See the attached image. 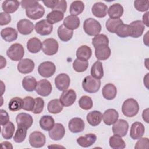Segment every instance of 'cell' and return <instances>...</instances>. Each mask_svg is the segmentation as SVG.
Masks as SVG:
<instances>
[{
	"mask_svg": "<svg viewBox=\"0 0 149 149\" xmlns=\"http://www.w3.org/2000/svg\"><path fill=\"white\" fill-rule=\"evenodd\" d=\"M79 105L84 110H89L93 107V100L91 98L87 95L81 96L79 100Z\"/></svg>",
	"mask_w": 149,
	"mask_h": 149,
	"instance_id": "obj_46",
	"label": "cell"
},
{
	"mask_svg": "<svg viewBox=\"0 0 149 149\" xmlns=\"http://www.w3.org/2000/svg\"><path fill=\"white\" fill-rule=\"evenodd\" d=\"M83 30L87 35L95 36L100 33L101 25L97 20L93 18H88L83 23Z\"/></svg>",
	"mask_w": 149,
	"mask_h": 149,
	"instance_id": "obj_3",
	"label": "cell"
},
{
	"mask_svg": "<svg viewBox=\"0 0 149 149\" xmlns=\"http://www.w3.org/2000/svg\"><path fill=\"white\" fill-rule=\"evenodd\" d=\"M85 127L84 120L80 118H73L68 123L69 130L73 133H77L83 132Z\"/></svg>",
	"mask_w": 149,
	"mask_h": 149,
	"instance_id": "obj_20",
	"label": "cell"
},
{
	"mask_svg": "<svg viewBox=\"0 0 149 149\" xmlns=\"http://www.w3.org/2000/svg\"><path fill=\"white\" fill-rule=\"evenodd\" d=\"M92 44L95 48L102 45H108L109 39L106 35L103 34H99L95 36L92 39Z\"/></svg>",
	"mask_w": 149,
	"mask_h": 149,
	"instance_id": "obj_45",
	"label": "cell"
},
{
	"mask_svg": "<svg viewBox=\"0 0 149 149\" xmlns=\"http://www.w3.org/2000/svg\"><path fill=\"white\" fill-rule=\"evenodd\" d=\"M58 1L59 0H49V1H44L42 2L45 6L53 9L58 4Z\"/></svg>",
	"mask_w": 149,
	"mask_h": 149,
	"instance_id": "obj_56",
	"label": "cell"
},
{
	"mask_svg": "<svg viewBox=\"0 0 149 149\" xmlns=\"http://www.w3.org/2000/svg\"><path fill=\"white\" fill-rule=\"evenodd\" d=\"M52 90L51 83L47 79L39 80L37 83L35 89L36 93L42 97L48 96L51 93Z\"/></svg>",
	"mask_w": 149,
	"mask_h": 149,
	"instance_id": "obj_10",
	"label": "cell"
},
{
	"mask_svg": "<svg viewBox=\"0 0 149 149\" xmlns=\"http://www.w3.org/2000/svg\"><path fill=\"white\" fill-rule=\"evenodd\" d=\"M111 51L108 45H102L95 48V56L98 60L104 61L109 58Z\"/></svg>",
	"mask_w": 149,
	"mask_h": 149,
	"instance_id": "obj_24",
	"label": "cell"
},
{
	"mask_svg": "<svg viewBox=\"0 0 149 149\" xmlns=\"http://www.w3.org/2000/svg\"><path fill=\"white\" fill-rule=\"evenodd\" d=\"M149 147V140L147 137L140 138L136 143L134 148L136 149L140 148H148Z\"/></svg>",
	"mask_w": 149,
	"mask_h": 149,
	"instance_id": "obj_52",
	"label": "cell"
},
{
	"mask_svg": "<svg viewBox=\"0 0 149 149\" xmlns=\"http://www.w3.org/2000/svg\"><path fill=\"white\" fill-rule=\"evenodd\" d=\"M46 141L45 135L39 132L34 131L32 132L29 137V142L30 145L34 148H41L43 147Z\"/></svg>",
	"mask_w": 149,
	"mask_h": 149,
	"instance_id": "obj_8",
	"label": "cell"
},
{
	"mask_svg": "<svg viewBox=\"0 0 149 149\" xmlns=\"http://www.w3.org/2000/svg\"><path fill=\"white\" fill-rule=\"evenodd\" d=\"M101 86L100 79H95L91 76H87L82 81L83 90L88 93H95L97 92Z\"/></svg>",
	"mask_w": 149,
	"mask_h": 149,
	"instance_id": "obj_4",
	"label": "cell"
},
{
	"mask_svg": "<svg viewBox=\"0 0 149 149\" xmlns=\"http://www.w3.org/2000/svg\"><path fill=\"white\" fill-rule=\"evenodd\" d=\"M123 13V8L119 3H114L108 9V14L111 19H119Z\"/></svg>",
	"mask_w": 149,
	"mask_h": 149,
	"instance_id": "obj_30",
	"label": "cell"
},
{
	"mask_svg": "<svg viewBox=\"0 0 149 149\" xmlns=\"http://www.w3.org/2000/svg\"><path fill=\"white\" fill-rule=\"evenodd\" d=\"M59 48L58 41L52 38L45 39L42 42V50L43 52L49 56L54 55L57 53Z\"/></svg>",
	"mask_w": 149,
	"mask_h": 149,
	"instance_id": "obj_7",
	"label": "cell"
},
{
	"mask_svg": "<svg viewBox=\"0 0 149 149\" xmlns=\"http://www.w3.org/2000/svg\"><path fill=\"white\" fill-rule=\"evenodd\" d=\"M97 136L94 133H88L84 136H80L76 140L77 144L82 147H88L95 142Z\"/></svg>",
	"mask_w": 149,
	"mask_h": 149,
	"instance_id": "obj_22",
	"label": "cell"
},
{
	"mask_svg": "<svg viewBox=\"0 0 149 149\" xmlns=\"http://www.w3.org/2000/svg\"><path fill=\"white\" fill-rule=\"evenodd\" d=\"M35 104V100L30 96H27L23 99V108L27 111H32Z\"/></svg>",
	"mask_w": 149,
	"mask_h": 149,
	"instance_id": "obj_50",
	"label": "cell"
},
{
	"mask_svg": "<svg viewBox=\"0 0 149 149\" xmlns=\"http://www.w3.org/2000/svg\"><path fill=\"white\" fill-rule=\"evenodd\" d=\"M1 147H2V148H10V149H12L13 148V146L11 144V143L9 142V141H3V142H2L1 143Z\"/></svg>",
	"mask_w": 149,
	"mask_h": 149,
	"instance_id": "obj_58",
	"label": "cell"
},
{
	"mask_svg": "<svg viewBox=\"0 0 149 149\" xmlns=\"http://www.w3.org/2000/svg\"><path fill=\"white\" fill-rule=\"evenodd\" d=\"M16 121L17 125V127H22L29 129L33 125V119L30 114L22 112L17 115Z\"/></svg>",
	"mask_w": 149,
	"mask_h": 149,
	"instance_id": "obj_15",
	"label": "cell"
},
{
	"mask_svg": "<svg viewBox=\"0 0 149 149\" xmlns=\"http://www.w3.org/2000/svg\"><path fill=\"white\" fill-rule=\"evenodd\" d=\"M23 100L20 97L12 98L8 104L9 109L12 112H15L20 110L23 108Z\"/></svg>",
	"mask_w": 149,
	"mask_h": 149,
	"instance_id": "obj_42",
	"label": "cell"
},
{
	"mask_svg": "<svg viewBox=\"0 0 149 149\" xmlns=\"http://www.w3.org/2000/svg\"><path fill=\"white\" fill-rule=\"evenodd\" d=\"M65 129L63 125L60 123H56L51 130L48 132L49 137L55 141L61 140L65 136Z\"/></svg>",
	"mask_w": 149,
	"mask_h": 149,
	"instance_id": "obj_19",
	"label": "cell"
},
{
	"mask_svg": "<svg viewBox=\"0 0 149 149\" xmlns=\"http://www.w3.org/2000/svg\"><path fill=\"white\" fill-rule=\"evenodd\" d=\"M27 129L22 127H17V129L15 132V134H14L13 137V140L15 142L20 143L23 142L27 135Z\"/></svg>",
	"mask_w": 149,
	"mask_h": 149,
	"instance_id": "obj_47",
	"label": "cell"
},
{
	"mask_svg": "<svg viewBox=\"0 0 149 149\" xmlns=\"http://www.w3.org/2000/svg\"><path fill=\"white\" fill-rule=\"evenodd\" d=\"M148 31L147 32V33L146 34V35L144 36L143 38V41H144V44H145L147 46H148Z\"/></svg>",
	"mask_w": 149,
	"mask_h": 149,
	"instance_id": "obj_60",
	"label": "cell"
},
{
	"mask_svg": "<svg viewBox=\"0 0 149 149\" xmlns=\"http://www.w3.org/2000/svg\"><path fill=\"white\" fill-rule=\"evenodd\" d=\"M64 17L63 13L57 11V10H52L48 13V14L47 15V22L51 24H53L55 23H56L60 21H61Z\"/></svg>",
	"mask_w": 149,
	"mask_h": 149,
	"instance_id": "obj_41",
	"label": "cell"
},
{
	"mask_svg": "<svg viewBox=\"0 0 149 149\" xmlns=\"http://www.w3.org/2000/svg\"><path fill=\"white\" fill-rule=\"evenodd\" d=\"M40 127L45 131H49L55 125V120L50 115H43L40 119Z\"/></svg>",
	"mask_w": 149,
	"mask_h": 149,
	"instance_id": "obj_32",
	"label": "cell"
},
{
	"mask_svg": "<svg viewBox=\"0 0 149 149\" xmlns=\"http://www.w3.org/2000/svg\"><path fill=\"white\" fill-rule=\"evenodd\" d=\"M102 94L105 99L107 100H113L117 94L116 87L112 83H108L103 87Z\"/></svg>",
	"mask_w": 149,
	"mask_h": 149,
	"instance_id": "obj_25",
	"label": "cell"
},
{
	"mask_svg": "<svg viewBox=\"0 0 149 149\" xmlns=\"http://www.w3.org/2000/svg\"><path fill=\"white\" fill-rule=\"evenodd\" d=\"M148 3V1H135L134 2V6L139 12H146L149 8Z\"/></svg>",
	"mask_w": 149,
	"mask_h": 149,
	"instance_id": "obj_51",
	"label": "cell"
},
{
	"mask_svg": "<svg viewBox=\"0 0 149 149\" xmlns=\"http://www.w3.org/2000/svg\"><path fill=\"white\" fill-rule=\"evenodd\" d=\"M145 132L143 124L140 122H135L131 125L130 137L133 140H137L143 137Z\"/></svg>",
	"mask_w": 149,
	"mask_h": 149,
	"instance_id": "obj_17",
	"label": "cell"
},
{
	"mask_svg": "<svg viewBox=\"0 0 149 149\" xmlns=\"http://www.w3.org/2000/svg\"><path fill=\"white\" fill-rule=\"evenodd\" d=\"M37 83V82L36 78L32 76H25L22 82L23 88L29 92H32L36 89Z\"/></svg>",
	"mask_w": 149,
	"mask_h": 149,
	"instance_id": "obj_33",
	"label": "cell"
},
{
	"mask_svg": "<svg viewBox=\"0 0 149 149\" xmlns=\"http://www.w3.org/2000/svg\"><path fill=\"white\" fill-rule=\"evenodd\" d=\"M76 93L72 89L66 90L61 94L59 100L64 107H69L74 104L76 100Z\"/></svg>",
	"mask_w": 149,
	"mask_h": 149,
	"instance_id": "obj_12",
	"label": "cell"
},
{
	"mask_svg": "<svg viewBox=\"0 0 149 149\" xmlns=\"http://www.w3.org/2000/svg\"><path fill=\"white\" fill-rule=\"evenodd\" d=\"M129 129V124L124 119H118L112 126V132L115 135L119 136L121 137L125 136Z\"/></svg>",
	"mask_w": 149,
	"mask_h": 149,
	"instance_id": "obj_9",
	"label": "cell"
},
{
	"mask_svg": "<svg viewBox=\"0 0 149 149\" xmlns=\"http://www.w3.org/2000/svg\"><path fill=\"white\" fill-rule=\"evenodd\" d=\"M148 14L149 12H147L146 13H145L143 16V23L144 24V26H146L147 27H148Z\"/></svg>",
	"mask_w": 149,
	"mask_h": 149,
	"instance_id": "obj_57",
	"label": "cell"
},
{
	"mask_svg": "<svg viewBox=\"0 0 149 149\" xmlns=\"http://www.w3.org/2000/svg\"><path fill=\"white\" fill-rule=\"evenodd\" d=\"M35 64L33 61L30 59L25 58L20 60L17 64V70L22 74L31 73L34 69Z\"/></svg>",
	"mask_w": 149,
	"mask_h": 149,
	"instance_id": "obj_18",
	"label": "cell"
},
{
	"mask_svg": "<svg viewBox=\"0 0 149 149\" xmlns=\"http://www.w3.org/2000/svg\"><path fill=\"white\" fill-rule=\"evenodd\" d=\"M92 55V51L90 47L87 45H84L79 47L76 53L77 58L83 60H88L89 59Z\"/></svg>",
	"mask_w": 149,
	"mask_h": 149,
	"instance_id": "obj_35",
	"label": "cell"
},
{
	"mask_svg": "<svg viewBox=\"0 0 149 149\" xmlns=\"http://www.w3.org/2000/svg\"><path fill=\"white\" fill-rule=\"evenodd\" d=\"M110 147L113 149H123L126 147V144L121 137L113 135L110 137L109 140Z\"/></svg>",
	"mask_w": 149,
	"mask_h": 149,
	"instance_id": "obj_39",
	"label": "cell"
},
{
	"mask_svg": "<svg viewBox=\"0 0 149 149\" xmlns=\"http://www.w3.org/2000/svg\"><path fill=\"white\" fill-rule=\"evenodd\" d=\"M7 56L12 61H19L22 59L24 55V49L23 45L19 43H15L6 51Z\"/></svg>",
	"mask_w": 149,
	"mask_h": 149,
	"instance_id": "obj_5",
	"label": "cell"
},
{
	"mask_svg": "<svg viewBox=\"0 0 149 149\" xmlns=\"http://www.w3.org/2000/svg\"><path fill=\"white\" fill-rule=\"evenodd\" d=\"M15 130V127L14 124L9 121L6 124L2 126L1 134L3 138L5 140H9L13 137Z\"/></svg>",
	"mask_w": 149,
	"mask_h": 149,
	"instance_id": "obj_38",
	"label": "cell"
},
{
	"mask_svg": "<svg viewBox=\"0 0 149 149\" xmlns=\"http://www.w3.org/2000/svg\"><path fill=\"white\" fill-rule=\"evenodd\" d=\"M63 24L67 29L70 30H73L77 29L79 27L80 20L76 16L69 15L64 19Z\"/></svg>",
	"mask_w": 149,
	"mask_h": 149,
	"instance_id": "obj_27",
	"label": "cell"
},
{
	"mask_svg": "<svg viewBox=\"0 0 149 149\" xmlns=\"http://www.w3.org/2000/svg\"><path fill=\"white\" fill-rule=\"evenodd\" d=\"M129 36L133 38H139L143 33L145 26L141 20H135L129 24Z\"/></svg>",
	"mask_w": 149,
	"mask_h": 149,
	"instance_id": "obj_11",
	"label": "cell"
},
{
	"mask_svg": "<svg viewBox=\"0 0 149 149\" xmlns=\"http://www.w3.org/2000/svg\"><path fill=\"white\" fill-rule=\"evenodd\" d=\"M11 22V16L5 12L0 13V25L4 26L8 24Z\"/></svg>",
	"mask_w": 149,
	"mask_h": 149,
	"instance_id": "obj_53",
	"label": "cell"
},
{
	"mask_svg": "<svg viewBox=\"0 0 149 149\" xmlns=\"http://www.w3.org/2000/svg\"><path fill=\"white\" fill-rule=\"evenodd\" d=\"M20 5V2L17 1L7 0L3 2L2 4V8L4 12L9 14L16 12Z\"/></svg>",
	"mask_w": 149,
	"mask_h": 149,
	"instance_id": "obj_31",
	"label": "cell"
},
{
	"mask_svg": "<svg viewBox=\"0 0 149 149\" xmlns=\"http://www.w3.org/2000/svg\"><path fill=\"white\" fill-rule=\"evenodd\" d=\"M37 33L41 36L50 34L53 30V26L49 24L47 20L43 19L37 22L34 26Z\"/></svg>",
	"mask_w": 149,
	"mask_h": 149,
	"instance_id": "obj_13",
	"label": "cell"
},
{
	"mask_svg": "<svg viewBox=\"0 0 149 149\" xmlns=\"http://www.w3.org/2000/svg\"><path fill=\"white\" fill-rule=\"evenodd\" d=\"M84 9V4L81 1H73L69 8V12L71 15L77 16L81 14Z\"/></svg>",
	"mask_w": 149,
	"mask_h": 149,
	"instance_id": "obj_40",
	"label": "cell"
},
{
	"mask_svg": "<svg viewBox=\"0 0 149 149\" xmlns=\"http://www.w3.org/2000/svg\"><path fill=\"white\" fill-rule=\"evenodd\" d=\"M139 111V105L137 101L133 98L126 100L122 105V113L126 117L136 116Z\"/></svg>",
	"mask_w": 149,
	"mask_h": 149,
	"instance_id": "obj_1",
	"label": "cell"
},
{
	"mask_svg": "<svg viewBox=\"0 0 149 149\" xmlns=\"http://www.w3.org/2000/svg\"><path fill=\"white\" fill-rule=\"evenodd\" d=\"M118 118L119 113L118 111L112 108L107 109L102 115L103 122L108 126L113 125L118 119Z\"/></svg>",
	"mask_w": 149,
	"mask_h": 149,
	"instance_id": "obj_21",
	"label": "cell"
},
{
	"mask_svg": "<svg viewBox=\"0 0 149 149\" xmlns=\"http://www.w3.org/2000/svg\"><path fill=\"white\" fill-rule=\"evenodd\" d=\"M88 66V62L87 60L76 59L73 63V69L79 73L83 72L87 70Z\"/></svg>",
	"mask_w": 149,
	"mask_h": 149,
	"instance_id": "obj_44",
	"label": "cell"
},
{
	"mask_svg": "<svg viewBox=\"0 0 149 149\" xmlns=\"http://www.w3.org/2000/svg\"><path fill=\"white\" fill-rule=\"evenodd\" d=\"M63 108V105L58 99L51 100L47 105V109L49 113L57 114L60 113Z\"/></svg>",
	"mask_w": 149,
	"mask_h": 149,
	"instance_id": "obj_37",
	"label": "cell"
},
{
	"mask_svg": "<svg viewBox=\"0 0 149 149\" xmlns=\"http://www.w3.org/2000/svg\"><path fill=\"white\" fill-rule=\"evenodd\" d=\"M115 33L118 36L121 38H126L129 36V24H121L119 25L116 30Z\"/></svg>",
	"mask_w": 149,
	"mask_h": 149,
	"instance_id": "obj_48",
	"label": "cell"
},
{
	"mask_svg": "<svg viewBox=\"0 0 149 149\" xmlns=\"http://www.w3.org/2000/svg\"><path fill=\"white\" fill-rule=\"evenodd\" d=\"M42 44L40 39L37 37H33L29 39L27 42L28 51L33 54H36L42 49Z\"/></svg>",
	"mask_w": 149,
	"mask_h": 149,
	"instance_id": "obj_29",
	"label": "cell"
},
{
	"mask_svg": "<svg viewBox=\"0 0 149 149\" xmlns=\"http://www.w3.org/2000/svg\"><path fill=\"white\" fill-rule=\"evenodd\" d=\"M16 26L19 33L23 35L30 34L34 29L33 23L30 20L26 19L20 20Z\"/></svg>",
	"mask_w": 149,
	"mask_h": 149,
	"instance_id": "obj_16",
	"label": "cell"
},
{
	"mask_svg": "<svg viewBox=\"0 0 149 149\" xmlns=\"http://www.w3.org/2000/svg\"><path fill=\"white\" fill-rule=\"evenodd\" d=\"M56 71L55 64L50 61L43 62L40 64L38 67V72L39 74L45 78L51 77Z\"/></svg>",
	"mask_w": 149,
	"mask_h": 149,
	"instance_id": "obj_6",
	"label": "cell"
},
{
	"mask_svg": "<svg viewBox=\"0 0 149 149\" xmlns=\"http://www.w3.org/2000/svg\"><path fill=\"white\" fill-rule=\"evenodd\" d=\"M142 117L144 121H146V123H148V108L146 109L143 111L142 113Z\"/></svg>",
	"mask_w": 149,
	"mask_h": 149,
	"instance_id": "obj_59",
	"label": "cell"
},
{
	"mask_svg": "<svg viewBox=\"0 0 149 149\" xmlns=\"http://www.w3.org/2000/svg\"><path fill=\"white\" fill-rule=\"evenodd\" d=\"M35 104L32 112L34 114H39L44 109V101L42 98L37 97L34 99Z\"/></svg>",
	"mask_w": 149,
	"mask_h": 149,
	"instance_id": "obj_49",
	"label": "cell"
},
{
	"mask_svg": "<svg viewBox=\"0 0 149 149\" xmlns=\"http://www.w3.org/2000/svg\"><path fill=\"white\" fill-rule=\"evenodd\" d=\"M1 114V125L3 126L9 122V116L8 112L4 109H1L0 111Z\"/></svg>",
	"mask_w": 149,
	"mask_h": 149,
	"instance_id": "obj_55",
	"label": "cell"
},
{
	"mask_svg": "<svg viewBox=\"0 0 149 149\" xmlns=\"http://www.w3.org/2000/svg\"><path fill=\"white\" fill-rule=\"evenodd\" d=\"M91 12L94 16L98 18L106 16L108 12V7L104 3L98 2L95 3L91 8Z\"/></svg>",
	"mask_w": 149,
	"mask_h": 149,
	"instance_id": "obj_23",
	"label": "cell"
},
{
	"mask_svg": "<svg viewBox=\"0 0 149 149\" xmlns=\"http://www.w3.org/2000/svg\"><path fill=\"white\" fill-rule=\"evenodd\" d=\"M87 121L92 126H98L102 119V114L98 111H93L87 115Z\"/></svg>",
	"mask_w": 149,
	"mask_h": 149,
	"instance_id": "obj_28",
	"label": "cell"
},
{
	"mask_svg": "<svg viewBox=\"0 0 149 149\" xmlns=\"http://www.w3.org/2000/svg\"><path fill=\"white\" fill-rule=\"evenodd\" d=\"M17 31L12 27H6L1 31L2 38L6 42H12L15 41L17 38Z\"/></svg>",
	"mask_w": 149,
	"mask_h": 149,
	"instance_id": "obj_26",
	"label": "cell"
},
{
	"mask_svg": "<svg viewBox=\"0 0 149 149\" xmlns=\"http://www.w3.org/2000/svg\"><path fill=\"white\" fill-rule=\"evenodd\" d=\"M55 85L59 91L68 90L70 83L69 76L66 73H60L55 78Z\"/></svg>",
	"mask_w": 149,
	"mask_h": 149,
	"instance_id": "obj_14",
	"label": "cell"
},
{
	"mask_svg": "<svg viewBox=\"0 0 149 149\" xmlns=\"http://www.w3.org/2000/svg\"><path fill=\"white\" fill-rule=\"evenodd\" d=\"M67 8V2L64 0H60L58 1V4L52 9V10H57L64 13L66 12Z\"/></svg>",
	"mask_w": 149,
	"mask_h": 149,
	"instance_id": "obj_54",
	"label": "cell"
},
{
	"mask_svg": "<svg viewBox=\"0 0 149 149\" xmlns=\"http://www.w3.org/2000/svg\"><path fill=\"white\" fill-rule=\"evenodd\" d=\"M123 23L120 19H111L109 18L106 22L105 26L107 30L111 33H115L118 27Z\"/></svg>",
	"mask_w": 149,
	"mask_h": 149,
	"instance_id": "obj_43",
	"label": "cell"
},
{
	"mask_svg": "<svg viewBox=\"0 0 149 149\" xmlns=\"http://www.w3.org/2000/svg\"><path fill=\"white\" fill-rule=\"evenodd\" d=\"M90 73L91 76L100 80L104 76V70L102 62L99 61L94 62L91 66Z\"/></svg>",
	"mask_w": 149,
	"mask_h": 149,
	"instance_id": "obj_36",
	"label": "cell"
},
{
	"mask_svg": "<svg viewBox=\"0 0 149 149\" xmlns=\"http://www.w3.org/2000/svg\"><path fill=\"white\" fill-rule=\"evenodd\" d=\"M45 13L44 7L38 2L34 1V2L26 9L27 17L32 20H37L41 18Z\"/></svg>",
	"mask_w": 149,
	"mask_h": 149,
	"instance_id": "obj_2",
	"label": "cell"
},
{
	"mask_svg": "<svg viewBox=\"0 0 149 149\" xmlns=\"http://www.w3.org/2000/svg\"><path fill=\"white\" fill-rule=\"evenodd\" d=\"M58 36L59 38L64 42H67L69 41L73 37V31L67 29L64 26L63 24H62L59 26L58 30Z\"/></svg>",
	"mask_w": 149,
	"mask_h": 149,
	"instance_id": "obj_34",
	"label": "cell"
}]
</instances>
